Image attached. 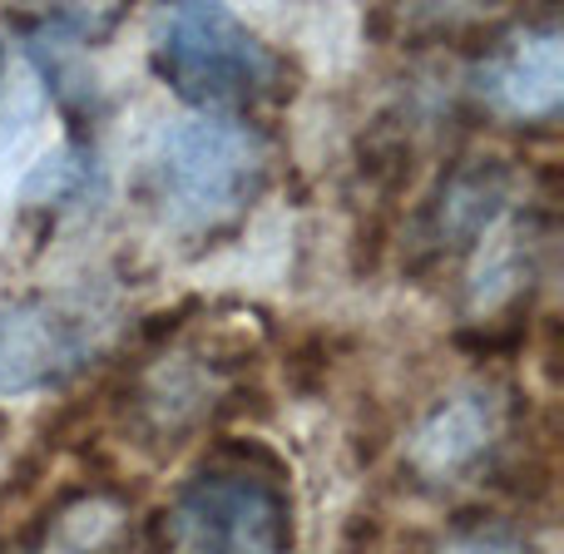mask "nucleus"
<instances>
[{
    "label": "nucleus",
    "instance_id": "f257e3e1",
    "mask_svg": "<svg viewBox=\"0 0 564 554\" xmlns=\"http://www.w3.org/2000/svg\"><path fill=\"white\" fill-rule=\"evenodd\" d=\"M263 139L238 119H184L154 149V198L188 228H214L243 214L263 188Z\"/></svg>",
    "mask_w": 564,
    "mask_h": 554
},
{
    "label": "nucleus",
    "instance_id": "f03ea898",
    "mask_svg": "<svg viewBox=\"0 0 564 554\" xmlns=\"http://www.w3.org/2000/svg\"><path fill=\"white\" fill-rule=\"evenodd\" d=\"M154 69L188 105L268 95L278 59L228 6H169L154 30Z\"/></svg>",
    "mask_w": 564,
    "mask_h": 554
},
{
    "label": "nucleus",
    "instance_id": "7ed1b4c3",
    "mask_svg": "<svg viewBox=\"0 0 564 554\" xmlns=\"http://www.w3.org/2000/svg\"><path fill=\"white\" fill-rule=\"evenodd\" d=\"M174 550L178 554H288L292 510L278 480L253 470H214L194 476L174 500Z\"/></svg>",
    "mask_w": 564,
    "mask_h": 554
},
{
    "label": "nucleus",
    "instance_id": "20e7f679",
    "mask_svg": "<svg viewBox=\"0 0 564 554\" xmlns=\"http://www.w3.org/2000/svg\"><path fill=\"white\" fill-rule=\"evenodd\" d=\"M105 327V307L69 292L0 307V397L65 381L89 361Z\"/></svg>",
    "mask_w": 564,
    "mask_h": 554
},
{
    "label": "nucleus",
    "instance_id": "39448f33",
    "mask_svg": "<svg viewBox=\"0 0 564 554\" xmlns=\"http://www.w3.org/2000/svg\"><path fill=\"white\" fill-rule=\"evenodd\" d=\"M480 95H490L510 115H550L564 95V59H560V30L525 35L486 69Z\"/></svg>",
    "mask_w": 564,
    "mask_h": 554
},
{
    "label": "nucleus",
    "instance_id": "423d86ee",
    "mask_svg": "<svg viewBox=\"0 0 564 554\" xmlns=\"http://www.w3.org/2000/svg\"><path fill=\"white\" fill-rule=\"evenodd\" d=\"M89 188H99V164L85 144H65L59 154L40 159V169L25 178L20 198L35 208H65V204H85Z\"/></svg>",
    "mask_w": 564,
    "mask_h": 554
},
{
    "label": "nucleus",
    "instance_id": "0eeeda50",
    "mask_svg": "<svg viewBox=\"0 0 564 554\" xmlns=\"http://www.w3.org/2000/svg\"><path fill=\"white\" fill-rule=\"evenodd\" d=\"M486 436H490V406L480 411L476 397H470V401H451V406L421 431V450L431 456V466H456V460H466Z\"/></svg>",
    "mask_w": 564,
    "mask_h": 554
},
{
    "label": "nucleus",
    "instance_id": "6e6552de",
    "mask_svg": "<svg viewBox=\"0 0 564 554\" xmlns=\"http://www.w3.org/2000/svg\"><path fill=\"white\" fill-rule=\"evenodd\" d=\"M446 554H525V550L510 545V540H486V535H476V540H460V545H451Z\"/></svg>",
    "mask_w": 564,
    "mask_h": 554
},
{
    "label": "nucleus",
    "instance_id": "1a4fd4ad",
    "mask_svg": "<svg viewBox=\"0 0 564 554\" xmlns=\"http://www.w3.org/2000/svg\"><path fill=\"white\" fill-rule=\"evenodd\" d=\"M0 69H6V45H0Z\"/></svg>",
    "mask_w": 564,
    "mask_h": 554
}]
</instances>
